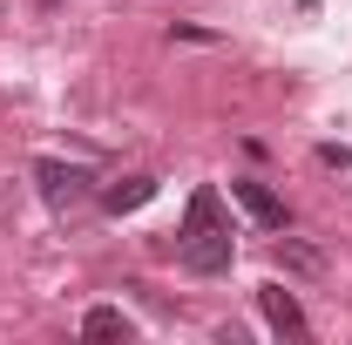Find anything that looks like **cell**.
<instances>
[{"mask_svg":"<svg viewBox=\"0 0 352 345\" xmlns=\"http://www.w3.org/2000/svg\"><path fill=\"white\" fill-rule=\"evenodd\" d=\"M176 258L190 264L197 278H217V271H230V258H237V237H230V216H223V197H217V190H197V197H190L183 230H176Z\"/></svg>","mask_w":352,"mask_h":345,"instance_id":"1","label":"cell"},{"mask_svg":"<svg viewBox=\"0 0 352 345\" xmlns=\"http://www.w3.org/2000/svg\"><path fill=\"white\" fill-rule=\"evenodd\" d=\"M258 311L278 325V332H305V304L292 298L285 285H264V291H258Z\"/></svg>","mask_w":352,"mask_h":345,"instance_id":"4","label":"cell"},{"mask_svg":"<svg viewBox=\"0 0 352 345\" xmlns=\"http://www.w3.org/2000/svg\"><path fill=\"white\" fill-rule=\"evenodd\" d=\"M34 176H41V197H47V210H75V203H88V183L95 176L82 170V163H34Z\"/></svg>","mask_w":352,"mask_h":345,"instance_id":"2","label":"cell"},{"mask_svg":"<svg viewBox=\"0 0 352 345\" xmlns=\"http://www.w3.org/2000/svg\"><path fill=\"white\" fill-rule=\"evenodd\" d=\"M82 339H122V345H129L135 339V318L122 311V304H95V311L82 318Z\"/></svg>","mask_w":352,"mask_h":345,"instance_id":"5","label":"cell"},{"mask_svg":"<svg viewBox=\"0 0 352 345\" xmlns=\"http://www.w3.org/2000/svg\"><path fill=\"white\" fill-rule=\"evenodd\" d=\"M230 197L244 203V216H258L264 230H285V203H278L264 183H251V176H244V183H230Z\"/></svg>","mask_w":352,"mask_h":345,"instance_id":"3","label":"cell"},{"mask_svg":"<svg viewBox=\"0 0 352 345\" xmlns=\"http://www.w3.org/2000/svg\"><path fill=\"white\" fill-rule=\"evenodd\" d=\"M278 258L292 264V271H318V251L311 244H292V237H278Z\"/></svg>","mask_w":352,"mask_h":345,"instance_id":"7","label":"cell"},{"mask_svg":"<svg viewBox=\"0 0 352 345\" xmlns=\"http://www.w3.org/2000/svg\"><path fill=\"white\" fill-rule=\"evenodd\" d=\"M47 7H54V0H47Z\"/></svg>","mask_w":352,"mask_h":345,"instance_id":"8","label":"cell"},{"mask_svg":"<svg viewBox=\"0 0 352 345\" xmlns=\"http://www.w3.org/2000/svg\"><path fill=\"white\" fill-rule=\"evenodd\" d=\"M149 197H156V176H122V183H109V190H102V210H135V203H149Z\"/></svg>","mask_w":352,"mask_h":345,"instance_id":"6","label":"cell"}]
</instances>
